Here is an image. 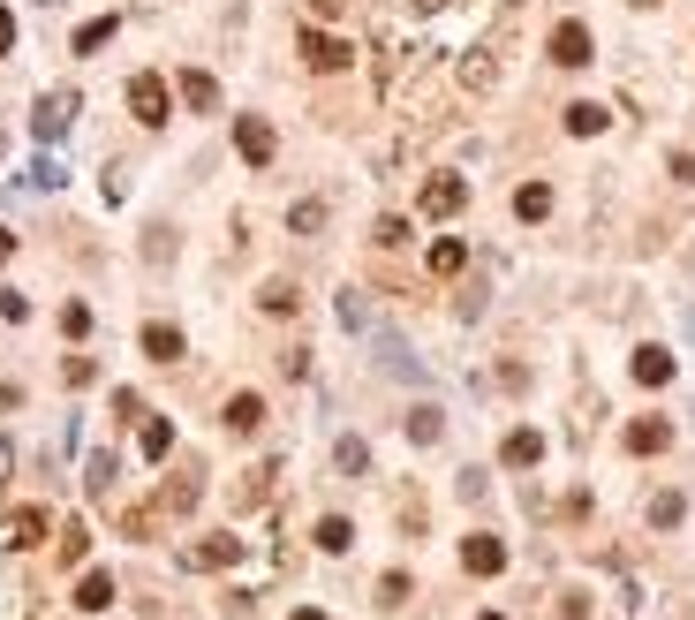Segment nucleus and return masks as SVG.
Returning <instances> with one entry per match:
<instances>
[{
	"label": "nucleus",
	"instance_id": "obj_1",
	"mask_svg": "<svg viewBox=\"0 0 695 620\" xmlns=\"http://www.w3.org/2000/svg\"><path fill=\"white\" fill-rule=\"evenodd\" d=\"M295 53H303L310 69H325V76H340L348 61H356V46H348V38H333V31H303V38H295Z\"/></svg>",
	"mask_w": 695,
	"mask_h": 620
},
{
	"label": "nucleus",
	"instance_id": "obj_2",
	"mask_svg": "<svg viewBox=\"0 0 695 620\" xmlns=\"http://www.w3.org/2000/svg\"><path fill=\"white\" fill-rule=\"evenodd\" d=\"M68 121H76V91H46V99L31 106V129H38V144L68 137Z\"/></svg>",
	"mask_w": 695,
	"mask_h": 620
},
{
	"label": "nucleus",
	"instance_id": "obj_3",
	"mask_svg": "<svg viewBox=\"0 0 695 620\" xmlns=\"http://www.w3.org/2000/svg\"><path fill=\"white\" fill-rule=\"evenodd\" d=\"M461 205H469V182H461V174H431L424 182V212L431 220H454Z\"/></svg>",
	"mask_w": 695,
	"mask_h": 620
},
{
	"label": "nucleus",
	"instance_id": "obj_4",
	"mask_svg": "<svg viewBox=\"0 0 695 620\" xmlns=\"http://www.w3.org/2000/svg\"><path fill=\"white\" fill-rule=\"evenodd\" d=\"M129 114L144 121V129H159V121H167V84H159V76H136L129 84Z\"/></svg>",
	"mask_w": 695,
	"mask_h": 620
},
{
	"label": "nucleus",
	"instance_id": "obj_5",
	"mask_svg": "<svg viewBox=\"0 0 695 620\" xmlns=\"http://www.w3.org/2000/svg\"><path fill=\"white\" fill-rule=\"evenodd\" d=\"M235 152L250 159V167H265V159H272V121L265 114H242L235 121Z\"/></svg>",
	"mask_w": 695,
	"mask_h": 620
},
{
	"label": "nucleus",
	"instance_id": "obj_6",
	"mask_svg": "<svg viewBox=\"0 0 695 620\" xmlns=\"http://www.w3.org/2000/svg\"><path fill=\"white\" fill-rule=\"evenodd\" d=\"M0 545H16V552L46 545V515H38V507H16V515L0 522Z\"/></svg>",
	"mask_w": 695,
	"mask_h": 620
},
{
	"label": "nucleus",
	"instance_id": "obj_7",
	"mask_svg": "<svg viewBox=\"0 0 695 620\" xmlns=\"http://www.w3.org/2000/svg\"><path fill=\"white\" fill-rule=\"evenodd\" d=\"M461 568H469V575H499V568H507V545H499V537H484V530H476L469 545H461Z\"/></svg>",
	"mask_w": 695,
	"mask_h": 620
},
{
	"label": "nucleus",
	"instance_id": "obj_8",
	"mask_svg": "<svg viewBox=\"0 0 695 620\" xmlns=\"http://www.w3.org/2000/svg\"><path fill=\"white\" fill-rule=\"evenodd\" d=\"M673 447V424H665V416H635L628 424V454H665Z\"/></svg>",
	"mask_w": 695,
	"mask_h": 620
},
{
	"label": "nucleus",
	"instance_id": "obj_9",
	"mask_svg": "<svg viewBox=\"0 0 695 620\" xmlns=\"http://www.w3.org/2000/svg\"><path fill=\"white\" fill-rule=\"evenodd\" d=\"M499 462H507V469H537L544 462V431H507V447H499Z\"/></svg>",
	"mask_w": 695,
	"mask_h": 620
},
{
	"label": "nucleus",
	"instance_id": "obj_10",
	"mask_svg": "<svg viewBox=\"0 0 695 620\" xmlns=\"http://www.w3.org/2000/svg\"><path fill=\"white\" fill-rule=\"evenodd\" d=\"M182 560H189V568H235V560H242V537H204V545H189Z\"/></svg>",
	"mask_w": 695,
	"mask_h": 620
},
{
	"label": "nucleus",
	"instance_id": "obj_11",
	"mask_svg": "<svg viewBox=\"0 0 695 620\" xmlns=\"http://www.w3.org/2000/svg\"><path fill=\"white\" fill-rule=\"evenodd\" d=\"M552 61H560V69H582V61H590V31H582V23H560V31H552Z\"/></svg>",
	"mask_w": 695,
	"mask_h": 620
},
{
	"label": "nucleus",
	"instance_id": "obj_12",
	"mask_svg": "<svg viewBox=\"0 0 695 620\" xmlns=\"http://www.w3.org/2000/svg\"><path fill=\"white\" fill-rule=\"evenodd\" d=\"M136 447H144V462H167V454H174V424H167V416H144Z\"/></svg>",
	"mask_w": 695,
	"mask_h": 620
},
{
	"label": "nucleus",
	"instance_id": "obj_13",
	"mask_svg": "<svg viewBox=\"0 0 695 620\" xmlns=\"http://www.w3.org/2000/svg\"><path fill=\"white\" fill-rule=\"evenodd\" d=\"M461 265H469V242H461V235H439V242H431V273H439V280H454Z\"/></svg>",
	"mask_w": 695,
	"mask_h": 620
},
{
	"label": "nucleus",
	"instance_id": "obj_14",
	"mask_svg": "<svg viewBox=\"0 0 695 620\" xmlns=\"http://www.w3.org/2000/svg\"><path fill=\"white\" fill-rule=\"evenodd\" d=\"M197 469H182V477H167V492H159V507H167V515H189V507H197Z\"/></svg>",
	"mask_w": 695,
	"mask_h": 620
},
{
	"label": "nucleus",
	"instance_id": "obj_15",
	"mask_svg": "<svg viewBox=\"0 0 695 620\" xmlns=\"http://www.w3.org/2000/svg\"><path fill=\"white\" fill-rule=\"evenodd\" d=\"M182 106H197V114H212V106H220V84H212V76H204V69H182Z\"/></svg>",
	"mask_w": 695,
	"mask_h": 620
},
{
	"label": "nucleus",
	"instance_id": "obj_16",
	"mask_svg": "<svg viewBox=\"0 0 695 620\" xmlns=\"http://www.w3.org/2000/svg\"><path fill=\"white\" fill-rule=\"evenodd\" d=\"M76 605H84V613H106V605H114V575H99V568H91L84 583H76Z\"/></svg>",
	"mask_w": 695,
	"mask_h": 620
},
{
	"label": "nucleus",
	"instance_id": "obj_17",
	"mask_svg": "<svg viewBox=\"0 0 695 620\" xmlns=\"http://www.w3.org/2000/svg\"><path fill=\"white\" fill-rule=\"evenodd\" d=\"M257 424H265V401H257V394H235V401H227V431H242V439H250Z\"/></svg>",
	"mask_w": 695,
	"mask_h": 620
},
{
	"label": "nucleus",
	"instance_id": "obj_18",
	"mask_svg": "<svg viewBox=\"0 0 695 620\" xmlns=\"http://www.w3.org/2000/svg\"><path fill=\"white\" fill-rule=\"evenodd\" d=\"M144 356L152 363H182V333L174 326H144Z\"/></svg>",
	"mask_w": 695,
	"mask_h": 620
},
{
	"label": "nucleus",
	"instance_id": "obj_19",
	"mask_svg": "<svg viewBox=\"0 0 695 620\" xmlns=\"http://www.w3.org/2000/svg\"><path fill=\"white\" fill-rule=\"evenodd\" d=\"M408 439H416V447H439V439H446V416H439V409H408Z\"/></svg>",
	"mask_w": 695,
	"mask_h": 620
},
{
	"label": "nucleus",
	"instance_id": "obj_20",
	"mask_svg": "<svg viewBox=\"0 0 695 620\" xmlns=\"http://www.w3.org/2000/svg\"><path fill=\"white\" fill-rule=\"evenodd\" d=\"M635 379H643V386H665V379H673V356H665V348H635Z\"/></svg>",
	"mask_w": 695,
	"mask_h": 620
},
{
	"label": "nucleus",
	"instance_id": "obj_21",
	"mask_svg": "<svg viewBox=\"0 0 695 620\" xmlns=\"http://www.w3.org/2000/svg\"><path fill=\"white\" fill-rule=\"evenodd\" d=\"M53 545H61V568H76V560L91 552V530H84V522H61V530H53Z\"/></svg>",
	"mask_w": 695,
	"mask_h": 620
},
{
	"label": "nucleus",
	"instance_id": "obj_22",
	"mask_svg": "<svg viewBox=\"0 0 695 620\" xmlns=\"http://www.w3.org/2000/svg\"><path fill=\"white\" fill-rule=\"evenodd\" d=\"M348 545H356V522H348V515H325V522H318V552H348Z\"/></svg>",
	"mask_w": 695,
	"mask_h": 620
},
{
	"label": "nucleus",
	"instance_id": "obj_23",
	"mask_svg": "<svg viewBox=\"0 0 695 620\" xmlns=\"http://www.w3.org/2000/svg\"><path fill=\"white\" fill-rule=\"evenodd\" d=\"M461 84H469V91H492V84H499V61H492V53H469V61H461Z\"/></svg>",
	"mask_w": 695,
	"mask_h": 620
},
{
	"label": "nucleus",
	"instance_id": "obj_24",
	"mask_svg": "<svg viewBox=\"0 0 695 620\" xmlns=\"http://www.w3.org/2000/svg\"><path fill=\"white\" fill-rule=\"evenodd\" d=\"M567 129H575V137H597V129H605V106H597V99H575V106H567Z\"/></svg>",
	"mask_w": 695,
	"mask_h": 620
},
{
	"label": "nucleus",
	"instance_id": "obj_25",
	"mask_svg": "<svg viewBox=\"0 0 695 620\" xmlns=\"http://www.w3.org/2000/svg\"><path fill=\"white\" fill-rule=\"evenodd\" d=\"M514 212H522V220H544V212H552V190H544V182H522V190H514Z\"/></svg>",
	"mask_w": 695,
	"mask_h": 620
},
{
	"label": "nucleus",
	"instance_id": "obj_26",
	"mask_svg": "<svg viewBox=\"0 0 695 620\" xmlns=\"http://www.w3.org/2000/svg\"><path fill=\"white\" fill-rule=\"evenodd\" d=\"M257 303H265L272 318H295V303H303V295H295V280H272V288L257 295Z\"/></svg>",
	"mask_w": 695,
	"mask_h": 620
},
{
	"label": "nucleus",
	"instance_id": "obj_27",
	"mask_svg": "<svg viewBox=\"0 0 695 620\" xmlns=\"http://www.w3.org/2000/svg\"><path fill=\"white\" fill-rule=\"evenodd\" d=\"M680 515H688L680 492H658V500H650V522H658V530H680Z\"/></svg>",
	"mask_w": 695,
	"mask_h": 620
},
{
	"label": "nucleus",
	"instance_id": "obj_28",
	"mask_svg": "<svg viewBox=\"0 0 695 620\" xmlns=\"http://www.w3.org/2000/svg\"><path fill=\"white\" fill-rule=\"evenodd\" d=\"M333 462L348 469V477H363V469H371V447H363V439H340V447H333Z\"/></svg>",
	"mask_w": 695,
	"mask_h": 620
},
{
	"label": "nucleus",
	"instance_id": "obj_29",
	"mask_svg": "<svg viewBox=\"0 0 695 620\" xmlns=\"http://www.w3.org/2000/svg\"><path fill=\"white\" fill-rule=\"evenodd\" d=\"M288 227H295V235H318V227H325V205H318V197H303V205L288 212Z\"/></svg>",
	"mask_w": 695,
	"mask_h": 620
},
{
	"label": "nucleus",
	"instance_id": "obj_30",
	"mask_svg": "<svg viewBox=\"0 0 695 620\" xmlns=\"http://www.w3.org/2000/svg\"><path fill=\"white\" fill-rule=\"evenodd\" d=\"M114 31H121L114 16H99V23H84V31H76V53H99V46H106V38H114Z\"/></svg>",
	"mask_w": 695,
	"mask_h": 620
},
{
	"label": "nucleus",
	"instance_id": "obj_31",
	"mask_svg": "<svg viewBox=\"0 0 695 620\" xmlns=\"http://www.w3.org/2000/svg\"><path fill=\"white\" fill-rule=\"evenodd\" d=\"M84 484H91V492H114V454H91V469H84Z\"/></svg>",
	"mask_w": 695,
	"mask_h": 620
},
{
	"label": "nucleus",
	"instance_id": "obj_32",
	"mask_svg": "<svg viewBox=\"0 0 695 620\" xmlns=\"http://www.w3.org/2000/svg\"><path fill=\"white\" fill-rule=\"evenodd\" d=\"M371 242H378V250H401V242H408V220H378Z\"/></svg>",
	"mask_w": 695,
	"mask_h": 620
},
{
	"label": "nucleus",
	"instance_id": "obj_33",
	"mask_svg": "<svg viewBox=\"0 0 695 620\" xmlns=\"http://www.w3.org/2000/svg\"><path fill=\"white\" fill-rule=\"evenodd\" d=\"M61 333H68V341H84V333H91V310L68 303V310H61Z\"/></svg>",
	"mask_w": 695,
	"mask_h": 620
},
{
	"label": "nucleus",
	"instance_id": "obj_34",
	"mask_svg": "<svg viewBox=\"0 0 695 620\" xmlns=\"http://www.w3.org/2000/svg\"><path fill=\"white\" fill-rule=\"evenodd\" d=\"M61 379H68V386H91V379H99V363H91V356H68Z\"/></svg>",
	"mask_w": 695,
	"mask_h": 620
},
{
	"label": "nucleus",
	"instance_id": "obj_35",
	"mask_svg": "<svg viewBox=\"0 0 695 620\" xmlns=\"http://www.w3.org/2000/svg\"><path fill=\"white\" fill-rule=\"evenodd\" d=\"M378 605H408V575H378Z\"/></svg>",
	"mask_w": 695,
	"mask_h": 620
},
{
	"label": "nucleus",
	"instance_id": "obj_36",
	"mask_svg": "<svg viewBox=\"0 0 695 620\" xmlns=\"http://www.w3.org/2000/svg\"><path fill=\"white\" fill-rule=\"evenodd\" d=\"M16 46V16H8V8H0V53Z\"/></svg>",
	"mask_w": 695,
	"mask_h": 620
},
{
	"label": "nucleus",
	"instance_id": "obj_37",
	"mask_svg": "<svg viewBox=\"0 0 695 620\" xmlns=\"http://www.w3.org/2000/svg\"><path fill=\"white\" fill-rule=\"evenodd\" d=\"M8 469H16V454H8V439H0V484H8Z\"/></svg>",
	"mask_w": 695,
	"mask_h": 620
},
{
	"label": "nucleus",
	"instance_id": "obj_38",
	"mask_svg": "<svg viewBox=\"0 0 695 620\" xmlns=\"http://www.w3.org/2000/svg\"><path fill=\"white\" fill-rule=\"evenodd\" d=\"M288 620H325V613H318V605H295V613H288Z\"/></svg>",
	"mask_w": 695,
	"mask_h": 620
},
{
	"label": "nucleus",
	"instance_id": "obj_39",
	"mask_svg": "<svg viewBox=\"0 0 695 620\" xmlns=\"http://www.w3.org/2000/svg\"><path fill=\"white\" fill-rule=\"evenodd\" d=\"M0 258H16V235H8V227H0Z\"/></svg>",
	"mask_w": 695,
	"mask_h": 620
},
{
	"label": "nucleus",
	"instance_id": "obj_40",
	"mask_svg": "<svg viewBox=\"0 0 695 620\" xmlns=\"http://www.w3.org/2000/svg\"><path fill=\"white\" fill-rule=\"evenodd\" d=\"M416 8H446V0H416Z\"/></svg>",
	"mask_w": 695,
	"mask_h": 620
},
{
	"label": "nucleus",
	"instance_id": "obj_41",
	"mask_svg": "<svg viewBox=\"0 0 695 620\" xmlns=\"http://www.w3.org/2000/svg\"><path fill=\"white\" fill-rule=\"evenodd\" d=\"M635 8H658V0H635Z\"/></svg>",
	"mask_w": 695,
	"mask_h": 620
},
{
	"label": "nucleus",
	"instance_id": "obj_42",
	"mask_svg": "<svg viewBox=\"0 0 695 620\" xmlns=\"http://www.w3.org/2000/svg\"><path fill=\"white\" fill-rule=\"evenodd\" d=\"M484 620H507V613H484Z\"/></svg>",
	"mask_w": 695,
	"mask_h": 620
}]
</instances>
